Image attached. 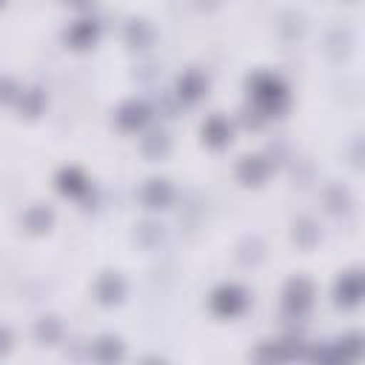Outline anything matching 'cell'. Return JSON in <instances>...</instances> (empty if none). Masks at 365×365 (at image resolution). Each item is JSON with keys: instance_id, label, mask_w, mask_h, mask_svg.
Listing matches in <instances>:
<instances>
[{"instance_id": "7", "label": "cell", "mask_w": 365, "mask_h": 365, "mask_svg": "<svg viewBox=\"0 0 365 365\" xmlns=\"http://www.w3.org/2000/svg\"><path fill=\"white\" fill-rule=\"evenodd\" d=\"M97 37H100V26H97L94 20H77V23L68 26V31H66V43H68L71 48H88V46L97 43Z\"/></svg>"}, {"instance_id": "12", "label": "cell", "mask_w": 365, "mask_h": 365, "mask_svg": "<svg viewBox=\"0 0 365 365\" xmlns=\"http://www.w3.org/2000/svg\"><path fill=\"white\" fill-rule=\"evenodd\" d=\"M171 197H174V191H171V185L165 180H148L143 185V202L148 208H165L171 202Z\"/></svg>"}, {"instance_id": "1", "label": "cell", "mask_w": 365, "mask_h": 365, "mask_svg": "<svg viewBox=\"0 0 365 365\" xmlns=\"http://www.w3.org/2000/svg\"><path fill=\"white\" fill-rule=\"evenodd\" d=\"M248 88H251V100L257 103L262 117H279L282 108L288 106V88L279 77L268 74V71H257L248 77Z\"/></svg>"}, {"instance_id": "9", "label": "cell", "mask_w": 365, "mask_h": 365, "mask_svg": "<svg viewBox=\"0 0 365 365\" xmlns=\"http://www.w3.org/2000/svg\"><path fill=\"white\" fill-rule=\"evenodd\" d=\"M268 171H271V165H268L265 157H245V160H240V165H237V177H240L245 185H259V182H265Z\"/></svg>"}, {"instance_id": "24", "label": "cell", "mask_w": 365, "mask_h": 365, "mask_svg": "<svg viewBox=\"0 0 365 365\" xmlns=\"http://www.w3.org/2000/svg\"><path fill=\"white\" fill-rule=\"evenodd\" d=\"M9 348H11V334L9 328H0V354H9Z\"/></svg>"}, {"instance_id": "11", "label": "cell", "mask_w": 365, "mask_h": 365, "mask_svg": "<svg viewBox=\"0 0 365 365\" xmlns=\"http://www.w3.org/2000/svg\"><path fill=\"white\" fill-rule=\"evenodd\" d=\"M57 188H60L63 194H68V197H83V194L88 191V180H86V174H83L80 168L68 165V168H63V171L57 174Z\"/></svg>"}, {"instance_id": "5", "label": "cell", "mask_w": 365, "mask_h": 365, "mask_svg": "<svg viewBox=\"0 0 365 365\" xmlns=\"http://www.w3.org/2000/svg\"><path fill=\"white\" fill-rule=\"evenodd\" d=\"M148 106L145 103H137V100H128L125 106H120V111L114 114V120H117V125L123 128V131H137V128H143L145 123H148Z\"/></svg>"}, {"instance_id": "22", "label": "cell", "mask_w": 365, "mask_h": 365, "mask_svg": "<svg viewBox=\"0 0 365 365\" xmlns=\"http://www.w3.org/2000/svg\"><path fill=\"white\" fill-rule=\"evenodd\" d=\"M137 240H140L143 245H154V242L160 240V225H154V222H143V225L137 228Z\"/></svg>"}, {"instance_id": "2", "label": "cell", "mask_w": 365, "mask_h": 365, "mask_svg": "<svg viewBox=\"0 0 365 365\" xmlns=\"http://www.w3.org/2000/svg\"><path fill=\"white\" fill-rule=\"evenodd\" d=\"M282 302H285V311H288L291 317H302V314L311 308V302H314V285H311L305 277L288 279L285 294H282Z\"/></svg>"}, {"instance_id": "15", "label": "cell", "mask_w": 365, "mask_h": 365, "mask_svg": "<svg viewBox=\"0 0 365 365\" xmlns=\"http://www.w3.org/2000/svg\"><path fill=\"white\" fill-rule=\"evenodd\" d=\"M60 334H63V325H60L57 317H43V319L34 325V336H37V342H43V345H54V342L60 339Z\"/></svg>"}, {"instance_id": "18", "label": "cell", "mask_w": 365, "mask_h": 365, "mask_svg": "<svg viewBox=\"0 0 365 365\" xmlns=\"http://www.w3.org/2000/svg\"><path fill=\"white\" fill-rule=\"evenodd\" d=\"M143 154L148 160H160L163 154H168V137L163 131H154V134L143 137Z\"/></svg>"}, {"instance_id": "13", "label": "cell", "mask_w": 365, "mask_h": 365, "mask_svg": "<svg viewBox=\"0 0 365 365\" xmlns=\"http://www.w3.org/2000/svg\"><path fill=\"white\" fill-rule=\"evenodd\" d=\"M51 220H54V214H51V208H46V205H31V208L23 214V225H26L31 234L48 231V228H51Z\"/></svg>"}, {"instance_id": "3", "label": "cell", "mask_w": 365, "mask_h": 365, "mask_svg": "<svg viewBox=\"0 0 365 365\" xmlns=\"http://www.w3.org/2000/svg\"><path fill=\"white\" fill-rule=\"evenodd\" d=\"M245 305H248V294L242 288H237V285H220L214 291V297H211V308H214L217 317H228L231 319V317L242 314Z\"/></svg>"}, {"instance_id": "19", "label": "cell", "mask_w": 365, "mask_h": 365, "mask_svg": "<svg viewBox=\"0 0 365 365\" xmlns=\"http://www.w3.org/2000/svg\"><path fill=\"white\" fill-rule=\"evenodd\" d=\"M43 103H46V97H43L40 88H29V91L20 94V111L26 117H37L43 111Z\"/></svg>"}, {"instance_id": "6", "label": "cell", "mask_w": 365, "mask_h": 365, "mask_svg": "<svg viewBox=\"0 0 365 365\" xmlns=\"http://www.w3.org/2000/svg\"><path fill=\"white\" fill-rule=\"evenodd\" d=\"M205 88H208V80H205L197 68H188V71L180 74V80H177V97H180L182 103H197V100L205 94Z\"/></svg>"}, {"instance_id": "8", "label": "cell", "mask_w": 365, "mask_h": 365, "mask_svg": "<svg viewBox=\"0 0 365 365\" xmlns=\"http://www.w3.org/2000/svg\"><path fill=\"white\" fill-rule=\"evenodd\" d=\"M202 140H205V145H211V148L228 145V143H231V123H228L225 117H220V114H211V117L205 120V125H202Z\"/></svg>"}, {"instance_id": "20", "label": "cell", "mask_w": 365, "mask_h": 365, "mask_svg": "<svg viewBox=\"0 0 365 365\" xmlns=\"http://www.w3.org/2000/svg\"><path fill=\"white\" fill-rule=\"evenodd\" d=\"M325 205H328V211H334V214H342V211H348V205H351V197H348V191H345V188H339V185H331V188L325 191Z\"/></svg>"}, {"instance_id": "10", "label": "cell", "mask_w": 365, "mask_h": 365, "mask_svg": "<svg viewBox=\"0 0 365 365\" xmlns=\"http://www.w3.org/2000/svg\"><path fill=\"white\" fill-rule=\"evenodd\" d=\"M123 297H125V282H123L117 274L106 271V274L97 279V299H100L103 305H117Z\"/></svg>"}, {"instance_id": "14", "label": "cell", "mask_w": 365, "mask_h": 365, "mask_svg": "<svg viewBox=\"0 0 365 365\" xmlns=\"http://www.w3.org/2000/svg\"><path fill=\"white\" fill-rule=\"evenodd\" d=\"M125 40L131 48H148L151 46V26L145 20H131L125 26Z\"/></svg>"}, {"instance_id": "23", "label": "cell", "mask_w": 365, "mask_h": 365, "mask_svg": "<svg viewBox=\"0 0 365 365\" xmlns=\"http://www.w3.org/2000/svg\"><path fill=\"white\" fill-rule=\"evenodd\" d=\"M20 97V88L11 77H0V103H11Z\"/></svg>"}, {"instance_id": "21", "label": "cell", "mask_w": 365, "mask_h": 365, "mask_svg": "<svg viewBox=\"0 0 365 365\" xmlns=\"http://www.w3.org/2000/svg\"><path fill=\"white\" fill-rule=\"evenodd\" d=\"M297 351L288 345V342H274V345H262L257 348V356L259 359H291Z\"/></svg>"}, {"instance_id": "25", "label": "cell", "mask_w": 365, "mask_h": 365, "mask_svg": "<svg viewBox=\"0 0 365 365\" xmlns=\"http://www.w3.org/2000/svg\"><path fill=\"white\" fill-rule=\"evenodd\" d=\"M68 3H71V6H88L91 0H68Z\"/></svg>"}, {"instance_id": "16", "label": "cell", "mask_w": 365, "mask_h": 365, "mask_svg": "<svg viewBox=\"0 0 365 365\" xmlns=\"http://www.w3.org/2000/svg\"><path fill=\"white\" fill-rule=\"evenodd\" d=\"M94 356H97L100 362H114V359L123 356V342H120L117 336H100V339L94 342Z\"/></svg>"}, {"instance_id": "17", "label": "cell", "mask_w": 365, "mask_h": 365, "mask_svg": "<svg viewBox=\"0 0 365 365\" xmlns=\"http://www.w3.org/2000/svg\"><path fill=\"white\" fill-rule=\"evenodd\" d=\"M294 240H297L302 248H314V242L319 240V228L314 225V220H308V217L297 220V222H294Z\"/></svg>"}, {"instance_id": "4", "label": "cell", "mask_w": 365, "mask_h": 365, "mask_svg": "<svg viewBox=\"0 0 365 365\" xmlns=\"http://www.w3.org/2000/svg\"><path fill=\"white\" fill-rule=\"evenodd\" d=\"M334 297H336V305H342V308H354V305H359V299H362V277H359V271H348V274H342L339 282H336Z\"/></svg>"}]
</instances>
